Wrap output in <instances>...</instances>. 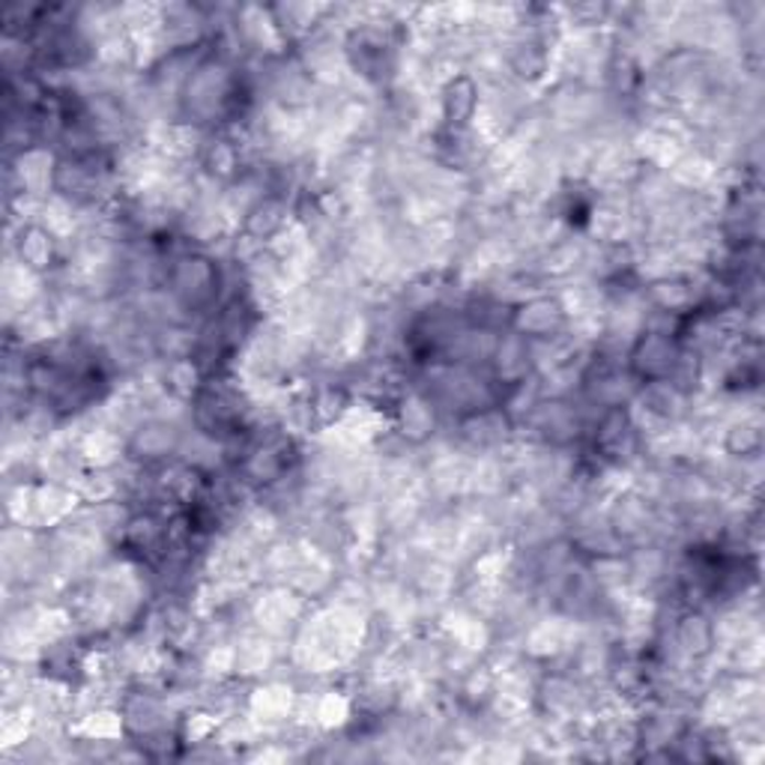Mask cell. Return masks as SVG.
Here are the masks:
<instances>
[{
    "mask_svg": "<svg viewBox=\"0 0 765 765\" xmlns=\"http://www.w3.org/2000/svg\"><path fill=\"white\" fill-rule=\"evenodd\" d=\"M763 449V428L756 413H747L742 419L726 424L724 440H721V452L733 461H747V457H759Z\"/></svg>",
    "mask_w": 765,
    "mask_h": 765,
    "instance_id": "2",
    "label": "cell"
},
{
    "mask_svg": "<svg viewBox=\"0 0 765 765\" xmlns=\"http://www.w3.org/2000/svg\"><path fill=\"white\" fill-rule=\"evenodd\" d=\"M440 108H443V120L449 129H470L476 120L478 108H482V94H478L476 78L466 73H457L449 78L440 90Z\"/></svg>",
    "mask_w": 765,
    "mask_h": 765,
    "instance_id": "1",
    "label": "cell"
},
{
    "mask_svg": "<svg viewBox=\"0 0 765 765\" xmlns=\"http://www.w3.org/2000/svg\"><path fill=\"white\" fill-rule=\"evenodd\" d=\"M19 258L21 267L33 269V272H42V269L52 267L54 260V234L40 222L33 225H24L21 228V243H19Z\"/></svg>",
    "mask_w": 765,
    "mask_h": 765,
    "instance_id": "3",
    "label": "cell"
}]
</instances>
